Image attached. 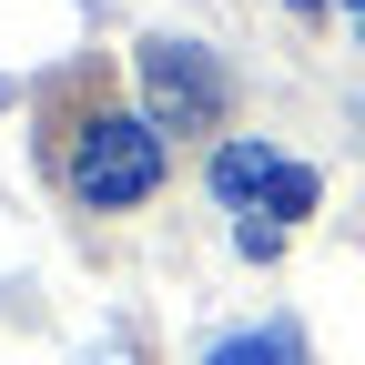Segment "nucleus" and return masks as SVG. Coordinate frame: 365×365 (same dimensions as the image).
Listing matches in <instances>:
<instances>
[{
  "label": "nucleus",
  "mask_w": 365,
  "mask_h": 365,
  "mask_svg": "<svg viewBox=\"0 0 365 365\" xmlns=\"http://www.w3.org/2000/svg\"><path fill=\"white\" fill-rule=\"evenodd\" d=\"M143 102L153 132H213L223 122V71L203 41H143Z\"/></svg>",
  "instance_id": "f03ea898"
},
{
  "label": "nucleus",
  "mask_w": 365,
  "mask_h": 365,
  "mask_svg": "<svg viewBox=\"0 0 365 365\" xmlns=\"http://www.w3.org/2000/svg\"><path fill=\"white\" fill-rule=\"evenodd\" d=\"M71 182H81V203H91V213L143 203L153 182H163V132H153V122H132V112H102V122L81 132V153H71Z\"/></svg>",
  "instance_id": "f257e3e1"
},
{
  "label": "nucleus",
  "mask_w": 365,
  "mask_h": 365,
  "mask_svg": "<svg viewBox=\"0 0 365 365\" xmlns=\"http://www.w3.org/2000/svg\"><path fill=\"white\" fill-rule=\"evenodd\" d=\"M213 193L223 203H264V213H314V173L304 163H284V153H274V143H223L213 153Z\"/></svg>",
  "instance_id": "7ed1b4c3"
},
{
  "label": "nucleus",
  "mask_w": 365,
  "mask_h": 365,
  "mask_svg": "<svg viewBox=\"0 0 365 365\" xmlns=\"http://www.w3.org/2000/svg\"><path fill=\"white\" fill-rule=\"evenodd\" d=\"M203 365H304V335L294 325H254V335H223Z\"/></svg>",
  "instance_id": "20e7f679"
},
{
  "label": "nucleus",
  "mask_w": 365,
  "mask_h": 365,
  "mask_svg": "<svg viewBox=\"0 0 365 365\" xmlns=\"http://www.w3.org/2000/svg\"><path fill=\"white\" fill-rule=\"evenodd\" d=\"M345 21H355V31H365V0H345Z\"/></svg>",
  "instance_id": "39448f33"
}]
</instances>
